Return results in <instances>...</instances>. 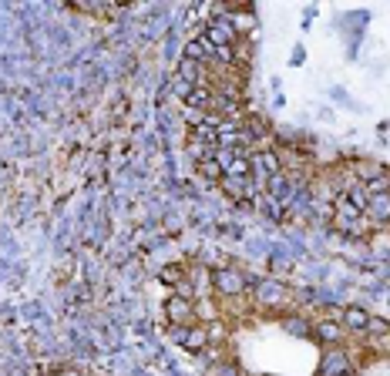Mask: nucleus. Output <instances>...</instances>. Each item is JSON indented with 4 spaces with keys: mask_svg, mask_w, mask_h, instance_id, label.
Segmentation results:
<instances>
[{
    "mask_svg": "<svg viewBox=\"0 0 390 376\" xmlns=\"http://www.w3.org/2000/svg\"><path fill=\"white\" fill-rule=\"evenodd\" d=\"M340 323H343V326H350V329H360V333L374 326V319L366 316L364 309H343V319H340Z\"/></svg>",
    "mask_w": 390,
    "mask_h": 376,
    "instance_id": "obj_4",
    "label": "nucleus"
},
{
    "mask_svg": "<svg viewBox=\"0 0 390 376\" xmlns=\"http://www.w3.org/2000/svg\"><path fill=\"white\" fill-rule=\"evenodd\" d=\"M168 323L172 326H192V323H199L195 319V303H192V296H168Z\"/></svg>",
    "mask_w": 390,
    "mask_h": 376,
    "instance_id": "obj_2",
    "label": "nucleus"
},
{
    "mask_svg": "<svg viewBox=\"0 0 390 376\" xmlns=\"http://www.w3.org/2000/svg\"><path fill=\"white\" fill-rule=\"evenodd\" d=\"M212 286H215V293L229 296V299H239V296L249 293L246 272H239V269H215L212 272Z\"/></svg>",
    "mask_w": 390,
    "mask_h": 376,
    "instance_id": "obj_1",
    "label": "nucleus"
},
{
    "mask_svg": "<svg viewBox=\"0 0 390 376\" xmlns=\"http://www.w3.org/2000/svg\"><path fill=\"white\" fill-rule=\"evenodd\" d=\"M172 340L182 343L185 350L199 352V350H205V346H209V333H205L199 323H192V326H172Z\"/></svg>",
    "mask_w": 390,
    "mask_h": 376,
    "instance_id": "obj_3",
    "label": "nucleus"
}]
</instances>
